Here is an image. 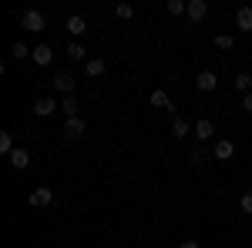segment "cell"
Instances as JSON below:
<instances>
[{
    "instance_id": "cell-1",
    "label": "cell",
    "mask_w": 252,
    "mask_h": 248,
    "mask_svg": "<svg viewBox=\"0 0 252 248\" xmlns=\"http://www.w3.org/2000/svg\"><path fill=\"white\" fill-rule=\"evenodd\" d=\"M20 27H24V30H31V34H40V30L47 27V17H44L40 10H27V14L20 17Z\"/></svg>"
},
{
    "instance_id": "cell-2",
    "label": "cell",
    "mask_w": 252,
    "mask_h": 248,
    "mask_svg": "<svg viewBox=\"0 0 252 248\" xmlns=\"http://www.w3.org/2000/svg\"><path fill=\"white\" fill-rule=\"evenodd\" d=\"M31 111H34V117H51L54 111H61V104L54 101V97H37Z\"/></svg>"
},
{
    "instance_id": "cell-3",
    "label": "cell",
    "mask_w": 252,
    "mask_h": 248,
    "mask_svg": "<svg viewBox=\"0 0 252 248\" xmlns=\"http://www.w3.org/2000/svg\"><path fill=\"white\" fill-rule=\"evenodd\" d=\"M212 154H215V161H232L235 144L229 141V138H219V141H215V148H212Z\"/></svg>"
},
{
    "instance_id": "cell-4",
    "label": "cell",
    "mask_w": 252,
    "mask_h": 248,
    "mask_svg": "<svg viewBox=\"0 0 252 248\" xmlns=\"http://www.w3.org/2000/svg\"><path fill=\"white\" fill-rule=\"evenodd\" d=\"M54 87H58L64 97H71L74 94V74H71V71H61V74L54 77Z\"/></svg>"
},
{
    "instance_id": "cell-5",
    "label": "cell",
    "mask_w": 252,
    "mask_h": 248,
    "mask_svg": "<svg viewBox=\"0 0 252 248\" xmlns=\"http://www.w3.org/2000/svg\"><path fill=\"white\" fill-rule=\"evenodd\" d=\"M81 134H84V117H67L64 121V138L67 141H78Z\"/></svg>"
},
{
    "instance_id": "cell-6",
    "label": "cell",
    "mask_w": 252,
    "mask_h": 248,
    "mask_svg": "<svg viewBox=\"0 0 252 248\" xmlns=\"http://www.w3.org/2000/svg\"><path fill=\"white\" fill-rule=\"evenodd\" d=\"M51 201H54V191L51 188H34L31 191V205H34V208H47Z\"/></svg>"
},
{
    "instance_id": "cell-7",
    "label": "cell",
    "mask_w": 252,
    "mask_h": 248,
    "mask_svg": "<svg viewBox=\"0 0 252 248\" xmlns=\"http://www.w3.org/2000/svg\"><path fill=\"white\" fill-rule=\"evenodd\" d=\"M7 161H10V168H14V171H24V168H31V151H27V148H17Z\"/></svg>"
},
{
    "instance_id": "cell-8",
    "label": "cell",
    "mask_w": 252,
    "mask_h": 248,
    "mask_svg": "<svg viewBox=\"0 0 252 248\" xmlns=\"http://www.w3.org/2000/svg\"><path fill=\"white\" fill-rule=\"evenodd\" d=\"M235 27L242 34H252V7H239L235 10Z\"/></svg>"
},
{
    "instance_id": "cell-9",
    "label": "cell",
    "mask_w": 252,
    "mask_h": 248,
    "mask_svg": "<svg viewBox=\"0 0 252 248\" xmlns=\"http://www.w3.org/2000/svg\"><path fill=\"white\" fill-rule=\"evenodd\" d=\"M205 14H209V3L205 0H189V14H185L189 20L198 24V20H205Z\"/></svg>"
},
{
    "instance_id": "cell-10",
    "label": "cell",
    "mask_w": 252,
    "mask_h": 248,
    "mask_svg": "<svg viewBox=\"0 0 252 248\" xmlns=\"http://www.w3.org/2000/svg\"><path fill=\"white\" fill-rule=\"evenodd\" d=\"M64 27H67V34H71V37H81V34H84V30H88V20L81 17V14H71V17H67V24H64Z\"/></svg>"
},
{
    "instance_id": "cell-11",
    "label": "cell",
    "mask_w": 252,
    "mask_h": 248,
    "mask_svg": "<svg viewBox=\"0 0 252 248\" xmlns=\"http://www.w3.org/2000/svg\"><path fill=\"white\" fill-rule=\"evenodd\" d=\"M148 101H152V108H161V111H175V108H172V97H168V91H161V87H155Z\"/></svg>"
},
{
    "instance_id": "cell-12",
    "label": "cell",
    "mask_w": 252,
    "mask_h": 248,
    "mask_svg": "<svg viewBox=\"0 0 252 248\" xmlns=\"http://www.w3.org/2000/svg\"><path fill=\"white\" fill-rule=\"evenodd\" d=\"M31 60H34V64H40V67H47V64L54 60V51H51L47 44H37V47H34V54H31Z\"/></svg>"
},
{
    "instance_id": "cell-13",
    "label": "cell",
    "mask_w": 252,
    "mask_h": 248,
    "mask_svg": "<svg viewBox=\"0 0 252 248\" xmlns=\"http://www.w3.org/2000/svg\"><path fill=\"white\" fill-rule=\"evenodd\" d=\"M212 134H215V124L209 117H198V121H195V138H198V141H209Z\"/></svg>"
},
{
    "instance_id": "cell-14",
    "label": "cell",
    "mask_w": 252,
    "mask_h": 248,
    "mask_svg": "<svg viewBox=\"0 0 252 248\" xmlns=\"http://www.w3.org/2000/svg\"><path fill=\"white\" fill-rule=\"evenodd\" d=\"M195 87H198V91H215V87H219V77H215L212 71H202V74L195 77Z\"/></svg>"
},
{
    "instance_id": "cell-15",
    "label": "cell",
    "mask_w": 252,
    "mask_h": 248,
    "mask_svg": "<svg viewBox=\"0 0 252 248\" xmlns=\"http://www.w3.org/2000/svg\"><path fill=\"white\" fill-rule=\"evenodd\" d=\"M104 71H108V60H104V57H91L88 64H84V74H88V77H101Z\"/></svg>"
},
{
    "instance_id": "cell-16",
    "label": "cell",
    "mask_w": 252,
    "mask_h": 248,
    "mask_svg": "<svg viewBox=\"0 0 252 248\" xmlns=\"http://www.w3.org/2000/svg\"><path fill=\"white\" fill-rule=\"evenodd\" d=\"M172 131H175V138H185V134L195 131V124H189L185 117H175V121H172Z\"/></svg>"
},
{
    "instance_id": "cell-17",
    "label": "cell",
    "mask_w": 252,
    "mask_h": 248,
    "mask_svg": "<svg viewBox=\"0 0 252 248\" xmlns=\"http://www.w3.org/2000/svg\"><path fill=\"white\" fill-rule=\"evenodd\" d=\"M14 151H17V148H14V138H10V131H0V154H3V158H10Z\"/></svg>"
},
{
    "instance_id": "cell-18",
    "label": "cell",
    "mask_w": 252,
    "mask_h": 248,
    "mask_svg": "<svg viewBox=\"0 0 252 248\" xmlns=\"http://www.w3.org/2000/svg\"><path fill=\"white\" fill-rule=\"evenodd\" d=\"M235 91H242V94H252V74H235Z\"/></svg>"
},
{
    "instance_id": "cell-19",
    "label": "cell",
    "mask_w": 252,
    "mask_h": 248,
    "mask_svg": "<svg viewBox=\"0 0 252 248\" xmlns=\"http://www.w3.org/2000/svg\"><path fill=\"white\" fill-rule=\"evenodd\" d=\"M165 10H168L172 17H182V14H189V3H185V0H168Z\"/></svg>"
},
{
    "instance_id": "cell-20",
    "label": "cell",
    "mask_w": 252,
    "mask_h": 248,
    "mask_svg": "<svg viewBox=\"0 0 252 248\" xmlns=\"http://www.w3.org/2000/svg\"><path fill=\"white\" fill-rule=\"evenodd\" d=\"M67 57H71V60H84V57H88L84 44H78V40H71V44H67Z\"/></svg>"
},
{
    "instance_id": "cell-21",
    "label": "cell",
    "mask_w": 252,
    "mask_h": 248,
    "mask_svg": "<svg viewBox=\"0 0 252 248\" xmlns=\"http://www.w3.org/2000/svg\"><path fill=\"white\" fill-rule=\"evenodd\" d=\"M61 111L67 117H78V101H74V94L71 97H61Z\"/></svg>"
},
{
    "instance_id": "cell-22",
    "label": "cell",
    "mask_w": 252,
    "mask_h": 248,
    "mask_svg": "<svg viewBox=\"0 0 252 248\" xmlns=\"http://www.w3.org/2000/svg\"><path fill=\"white\" fill-rule=\"evenodd\" d=\"M10 54H14V57H17V60H24V57H31V54H34V47H27L24 40H17V44L10 47Z\"/></svg>"
},
{
    "instance_id": "cell-23",
    "label": "cell",
    "mask_w": 252,
    "mask_h": 248,
    "mask_svg": "<svg viewBox=\"0 0 252 248\" xmlns=\"http://www.w3.org/2000/svg\"><path fill=\"white\" fill-rule=\"evenodd\" d=\"M115 14H118L121 20H131V17H135V7H131V3H118Z\"/></svg>"
},
{
    "instance_id": "cell-24",
    "label": "cell",
    "mask_w": 252,
    "mask_h": 248,
    "mask_svg": "<svg viewBox=\"0 0 252 248\" xmlns=\"http://www.w3.org/2000/svg\"><path fill=\"white\" fill-rule=\"evenodd\" d=\"M215 47H219V51H232L235 40L229 37V34H219V37H215Z\"/></svg>"
},
{
    "instance_id": "cell-25",
    "label": "cell",
    "mask_w": 252,
    "mask_h": 248,
    "mask_svg": "<svg viewBox=\"0 0 252 248\" xmlns=\"http://www.w3.org/2000/svg\"><path fill=\"white\" fill-rule=\"evenodd\" d=\"M239 208H242V215H252V191H246V194L239 198Z\"/></svg>"
},
{
    "instance_id": "cell-26",
    "label": "cell",
    "mask_w": 252,
    "mask_h": 248,
    "mask_svg": "<svg viewBox=\"0 0 252 248\" xmlns=\"http://www.w3.org/2000/svg\"><path fill=\"white\" fill-rule=\"evenodd\" d=\"M242 111H246V114H252V94L242 97Z\"/></svg>"
},
{
    "instance_id": "cell-27",
    "label": "cell",
    "mask_w": 252,
    "mask_h": 248,
    "mask_svg": "<svg viewBox=\"0 0 252 248\" xmlns=\"http://www.w3.org/2000/svg\"><path fill=\"white\" fill-rule=\"evenodd\" d=\"M178 248H202V245H198V242H182Z\"/></svg>"
},
{
    "instance_id": "cell-28",
    "label": "cell",
    "mask_w": 252,
    "mask_h": 248,
    "mask_svg": "<svg viewBox=\"0 0 252 248\" xmlns=\"http://www.w3.org/2000/svg\"><path fill=\"white\" fill-rule=\"evenodd\" d=\"M71 248H74V245H71Z\"/></svg>"
}]
</instances>
